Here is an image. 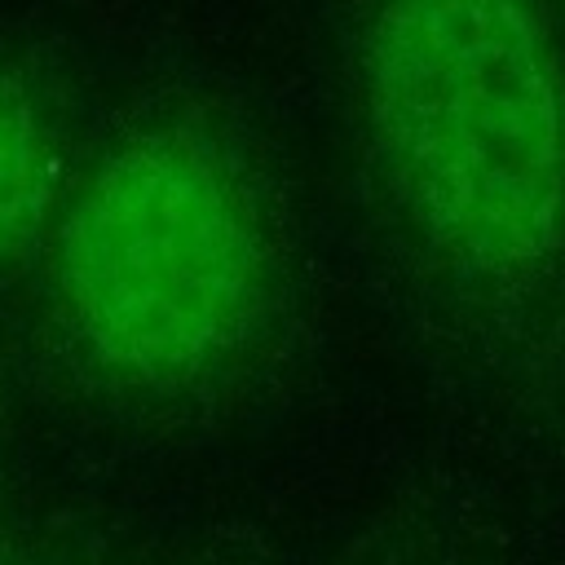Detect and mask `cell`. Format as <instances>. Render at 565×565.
I'll return each mask as SVG.
<instances>
[{
  "label": "cell",
  "mask_w": 565,
  "mask_h": 565,
  "mask_svg": "<svg viewBox=\"0 0 565 565\" xmlns=\"http://www.w3.org/2000/svg\"><path fill=\"white\" fill-rule=\"evenodd\" d=\"M388 177L463 269L512 278L565 234V88L525 0H388L366 44Z\"/></svg>",
  "instance_id": "cell-1"
},
{
  "label": "cell",
  "mask_w": 565,
  "mask_h": 565,
  "mask_svg": "<svg viewBox=\"0 0 565 565\" xmlns=\"http://www.w3.org/2000/svg\"><path fill=\"white\" fill-rule=\"evenodd\" d=\"M57 150L40 106L0 75V256L26 243L53 199Z\"/></svg>",
  "instance_id": "cell-3"
},
{
  "label": "cell",
  "mask_w": 565,
  "mask_h": 565,
  "mask_svg": "<svg viewBox=\"0 0 565 565\" xmlns=\"http://www.w3.org/2000/svg\"><path fill=\"white\" fill-rule=\"evenodd\" d=\"M57 296L115 375L177 384L221 362L265 296V234L238 168L190 128L119 146L57 230Z\"/></svg>",
  "instance_id": "cell-2"
}]
</instances>
